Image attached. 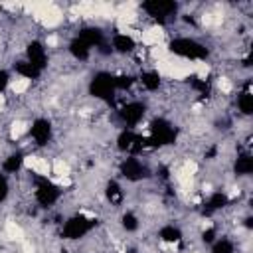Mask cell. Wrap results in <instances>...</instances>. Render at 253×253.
Instances as JSON below:
<instances>
[{"label":"cell","mask_w":253,"mask_h":253,"mask_svg":"<svg viewBox=\"0 0 253 253\" xmlns=\"http://www.w3.org/2000/svg\"><path fill=\"white\" fill-rule=\"evenodd\" d=\"M202 239H204V243H213V241H215V229H213V227L206 229V231L202 233Z\"/></svg>","instance_id":"obj_28"},{"label":"cell","mask_w":253,"mask_h":253,"mask_svg":"<svg viewBox=\"0 0 253 253\" xmlns=\"http://www.w3.org/2000/svg\"><path fill=\"white\" fill-rule=\"evenodd\" d=\"M69 53L77 59V61H85V59H89V55H91V47L87 45V43H83L79 38H73L71 42H69Z\"/></svg>","instance_id":"obj_14"},{"label":"cell","mask_w":253,"mask_h":253,"mask_svg":"<svg viewBox=\"0 0 253 253\" xmlns=\"http://www.w3.org/2000/svg\"><path fill=\"white\" fill-rule=\"evenodd\" d=\"M117 146H119V150H123V152L136 154V152H140V150L146 146V138H144L142 134L134 132L132 128H125V130H121L119 136H117Z\"/></svg>","instance_id":"obj_7"},{"label":"cell","mask_w":253,"mask_h":253,"mask_svg":"<svg viewBox=\"0 0 253 253\" xmlns=\"http://www.w3.org/2000/svg\"><path fill=\"white\" fill-rule=\"evenodd\" d=\"M144 113H146L144 103L132 101V103H126V105L119 111V117H121V121L126 125V128H132V126H136V125L144 119Z\"/></svg>","instance_id":"obj_8"},{"label":"cell","mask_w":253,"mask_h":253,"mask_svg":"<svg viewBox=\"0 0 253 253\" xmlns=\"http://www.w3.org/2000/svg\"><path fill=\"white\" fill-rule=\"evenodd\" d=\"M89 93L95 99L101 101H113L115 93H117V85H115V75H111L109 71H99L93 75L91 83H89Z\"/></svg>","instance_id":"obj_2"},{"label":"cell","mask_w":253,"mask_h":253,"mask_svg":"<svg viewBox=\"0 0 253 253\" xmlns=\"http://www.w3.org/2000/svg\"><path fill=\"white\" fill-rule=\"evenodd\" d=\"M121 223L126 231H136L138 229V217L132 213V211H126L123 217H121Z\"/></svg>","instance_id":"obj_24"},{"label":"cell","mask_w":253,"mask_h":253,"mask_svg":"<svg viewBox=\"0 0 253 253\" xmlns=\"http://www.w3.org/2000/svg\"><path fill=\"white\" fill-rule=\"evenodd\" d=\"M26 61H30L40 71L45 69V65H47V51H45L42 42L34 40V42L28 43V47H26Z\"/></svg>","instance_id":"obj_10"},{"label":"cell","mask_w":253,"mask_h":253,"mask_svg":"<svg viewBox=\"0 0 253 253\" xmlns=\"http://www.w3.org/2000/svg\"><path fill=\"white\" fill-rule=\"evenodd\" d=\"M10 85V73L6 69H0V93H4Z\"/></svg>","instance_id":"obj_27"},{"label":"cell","mask_w":253,"mask_h":253,"mask_svg":"<svg viewBox=\"0 0 253 253\" xmlns=\"http://www.w3.org/2000/svg\"><path fill=\"white\" fill-rule=\"evenodd\" d=\"M140 83L146 91H156L160 87V73L150 69V71H142L140 73Z\"/></svg>","instance_id":"obj_18"},{"label":"cell","mask_w":253,"mask_h":253,"mask_svg":"<svg viewBox=\"0 0 253 253\" xmlns=\"http://www.w3.org/2000/svg\"><path fill=\"white\" fill-rule=\"evenodd\" d=\"M130 253H132V251H130Z\"/></svg>","instance_id":"obj_29"},{"label":"cell","mask_w":253,"mask_h":253,"mask_svg":"<svg viewBox=\"0 0 253 253\" xmlns=\"http://www.w3.org/2000/svg\"><path fill=\"white\" fill-rule=\"evenodd\" d=\"M22 164H24V154H22V152H14V154H10V156L2 162V170H4L6 174H16V172H20Z\"/></svg>","instance_id":"obj_17"},{"label":"cell","mask_w":253,"mask_h":253,"mask_svg":"<svg viewBox=\"0 0 253 253\" xmlns=\"http://www.w3.org/2000/svg\"><path fill=\"white\" fill-rule=\"evenodd\" d=\"M132 83H134V77H130V75H119V77H115L117 89H128Z\"/></svg>","instance_id":"obj_25"},{"label":"cell","mask_w":253,"mask_h":253,"mask_svg":"<svg viewBox=\"0 0 253 253\" xmlns=\"http://www.w3.org/2000/svg\"><path fill=\"white\" fill-rule=\"evenodd\" d=\"M227 202H229V200H227V196H225L223 192H213V194L208 198V202H206V211H208V213L217 211V210L225 208Z\"/></svg>","instance_id":"obj_19"},{"label":"cell","mask_w":253,"mask_h":253,"mask_svg":"<svg viewBox=\"0 0 253 253\" xmlns=\"http://www.w3.org/2000/svg\"><path fill=\"white\" fill-rule=\"evenodd\" d=\"M233 170H235L237 176H249L253 172V158H251V154H247V152L245 154H239L235 158Z\"/></svg>","instance_id":"obj_15"},{"label":"cell","mask_w":253,"mask_h":253,"mask_svg":"<svg viewBox=\"0 0 253 253\" xmlns=\"http://www.w3.org/2000/svg\"><path fill=\"white\" fill-rule=\"evenodd\" d=\"M30 136L38 146H43L51 138V123L47 119H36L30 126Z\"/></svg>","instance_id":"obj_11"},{"label":"cell","mask_w":253,"mask_h":253,"mask_svg":"<svg viewBox=\"0 0 253 253\" xmlns=\"http://www.w3.org/2000/svg\"><path fill=\"white\" fill-rule=\"evenodd\" d=\"M8 192H10V186H8V180L4 174H0V202H4L8 198Z\"/></svg>","instance_id":"obj_26"},{"label":"cell","mask_w":253,"mask_h":253,"mask_svg":"<svg viewBox=\"0 0 253 253\" xmlns=\"http://www.w3.org/2000/svg\"><path fill=\"white\" fill-rule=\"evenodd\" d=\"M211 253H235V245H233L231 239L221 237V239H215V241H213Z\"/></svg>","instance_id":"obj_23"},{"label":"cell","mask_w":253,"mask_h":253,"mask_svg":"<svg viewBox=\"0 0 253 253\" xmlns=\"http://www.w3.org/2000/svg\"><path fill=\"white\" fill-rule=\"evenodd\" d=\"M111 43H113L111 49H115L117 53H130L134 49V45H136L134 40L130 36H126V34H115Z\"/></svg>","instance_id":"obj_13"},{"label":"cell","mask_w":253,"mask_h":253,"mask_svg":"<svg viewBox=\"0 0 253 253\" xmlns=\"http://www.w3.org/2000/svg\"><path fill=\"white\" fill-rule=\"evenodd\" d=\"M105 194H107V200H109L113 206H119V204L123 202V190H121V186H119L115 180H111V182L107 184Z\"/></svg>","instance_id":"obj_21"},{"label":"cell","mask_w":253,"mask_h":253,"mask_svg":"<svg viewBox=\"0 0 253 253\" xmlns=\"http://www.w3.org/2000/svg\"><path fill=\"white\" fill-rule=\"evenodd\" d=\"M121 174L128 182H138V180H142L146 176V166L136 156H128V158H125L121 162Z\"/></svg>","instance_id":"obj_9"},{"label":"cell","mask_w":253,"mask_h":253,"mask_svg":"<svg viewBox=\"0 0 253 253\" xmlns=\"http://www.w3.org/2000/svg\"><path fill=\"white\" fill-rule=\"evenodd\" d=\"M77 38H79L83 43H87L91 49L103 45V32H101L99 28H83Z\"/></svg>","instance_id":"obj_12"},{"label":"cell","mask_w":253,"mask_h":253,"mask_svg":"<svg viewBox=\"0 0 253 253\" xmlns=\"http://www.w3.org/2000/svg\"><path fill=\"white\" fill-rule=\"evenodd\" d=\"M168 49L184 59H206L208 57V47L192 38H174L168 43Z\"/></svg>","instance_id":"obj_1"},{"label":"cell","mask_w":253,"mask_h":253,"mask_svg":"<svg viewBox=\"0 0 253 253\" xmlns=\"http://www.w3.org/2000/svg\"><path fill=\"white\" fill-rule=\"evenodd\" d=\"M61 196V190L47 178L43 176H38L36 178V202L42 206V208H49L53 206Z\"/></svg>","instance_id":"obj_6"},{"label":"cell","mask_w":253,"mask_h":253,"mask_svg":"<svg viewBox=\"0 0 253 253\" xmlns=\"http://www.w3.org/2000/svg\"><path fill=\"white\" fill-rule=\"evenodd\" d=\"M158 237L162 239V241H166V243H178L180 239H182V231H180V227H176V225H164L160 231H158Z\"/></svg>","instance_id":"obj_20"},{"label":"cell","mask_w":253,"mask_h":253,"mask_svg":"<svg viewBox=\"0 0 253 253\" xmlns=\"http://www.w3.org/2000/svg\"><path fill=\"white\" fill-rule=\"evenodd\" d=\"M176 140V128L166 119H156L150 125V136L146 138V146H166Z\"/></svg>","instance_id":"obj_3"},{"label":"cell","mask_w":253,"mask_h":253,"mask_svg":"<svg viewBox=\"0 0 253 253\" xmlns=\"http://www.w3.org/2000/svg\"><path fill=\"white\" fill-rule=\"evenodd\" d=\"M14 71L20 77H24V79H40V75H42V71L38 67H34L30 61H18V63H14Z\"/></svg>","instance_id":"obj_16"},{"label":"cell","mask_w":253,"mask_h":253,"mask_svg":"<svg viewBox=\"0 0 253 253\" xmlns=\"http://www.w3.org/2000/svg\"><path fill=\"white\" fill-rule=\"evenodd\" d=\"M95 219L93 217H87L83 213H77V215H71L65 223H63V229H61V235L65 239H81L83 235H87L93 227H95Z\"/></svg>","instance_id":"obj_4"},{"label":"cell","mask_w":253,"mask_h":253,"mask_svg":"<svg viewBox=\"0 0 253 253\" xmlns=\"http://www.w3.org/2000/svg\"><path fill=\"white\" fill-rule=\"evenodd\" d=\"M142 10L158 22H168L178 12V4L172 0H146L142 2Z\"/></svg>","instance_id":"obj_5"},{"label":"cell","mask_w":253,"mask_h":253,"mask_svg":"<svg viewBox=\"0 0 253 253\" xmlns=\"http://www.w3.org/2000/svg\"><path fill=\"white\" fill-rule=\"evenodd\" d=\"M237 109L243 113V115H251L253 113V95L249 91H243L239 97H237Z\"/></svg>","instance_id":"obj_22"}]
</instances>
